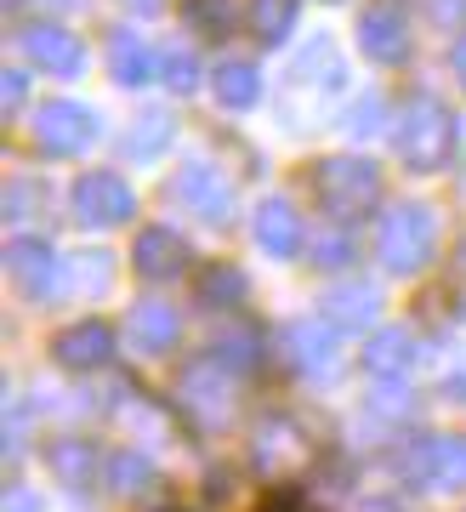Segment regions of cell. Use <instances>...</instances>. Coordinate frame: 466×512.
<instances>
[{
  "instance_id": "cell-32",
  "label": "cell",
  "mask_w": 466,
  "mask_h": 512,
  "mask_svg": "<svg viewBox=\"0 0 466 512\" xmlns=\"http://www.w3.org/2000/svg\"><path fill=\"white\" fill-rule=\"evenodd\" d=\"M449 69H455V80H461V92H466V35L455 40V52H449Z\"/></svg>"
},
{
  "instance_id": "cell-6",
  "label": "cell",
  "mask_w": 466,
  "mask_h": 512,
  "mask_svg": "<svg viewBox=\"0 0 466 512\" xmlns=\"http://www.w3.org/2000/svg\"><path fill=\"white\" fill-rule=\"evenodd\" d=\"M131 211H137V194L114 171H91V177L74 183V217L86 222V228H120Z\"/></svg>"
},
{
  "instance_id": "cell-31",
  "label": "cell",
  "mask_w": 466,
  "mask_h": 512,
  "mask_svg": "<svg viewBox=\"0 0 466 512\" xmlns=\"http://www.w3.org/2000/svg\"><path fill=\"white\" fill-rule=\"evenodd\" d=\"M6 512H40V495L35 490H12L6 495Z\"/></svg>"
},
{
  "instance_id": "cell-1",
  "label": "cell",
  "mask_w": 466,
  "mask_h": 512,
  "mask_svg": "<svg viewBox=\"0 0 466 512\" xmlns=\"http://www.w3.org/2000/svg\"><path fill=\"white\" fill-rule=\"evenodd\" d=\"M393 143L410 171H444L449 154H455V114L444 103H432V97H415L410 109L398 114Z\"/></svg>"
},
{
  "instance_id": "cell-15",
  "label": "cell",
  "mask_w": 466,
  "mask_h": 512,
  "mask_svg": "<svg viewBox=\"0 0 466 512\" xmlns=\"http://www.w3.org/2000/svg\"><path fill=\"white\" fill-rule=\"evenodd\" d=\"M131 256H137V274L143 279H177L188 268V239H177L171 228H143Z\"/></svg>"
},
{
  "instance_id": "cell-25",
  "label": "cell",
  "mask_w": 466,
  "mask_h": 512,
  "mask_svg": "<svg viewBox=\"0 0 466 512\" xmlns=\"http://www.w3.org/2000/svg\"><path fill=\"white\" fill-rule=\"evenodd\" d=\"M381 120H387V109H381V97L370 92V97H359V109L347 114V137H376L381 131Z\"/></svg>"
},
{
  "instance_id": "cell-23",
  "label": "cell",
  "mask_w": 466,
  "mask_h": 512,
  "mask_svg": "<svg viewBox=\"0 0 466 512\" xmlns=\"http://www.w3.org/2000/svg\"><path fill=\"white\" fill-rule=\"evenodd\" d=\"M108 274H114L108 251H80V256H69V279L80 285V291H103Z\"/></svg>"
},
{
  "instance_id": "cell-11",
  "label": "cell",
  "mask_w": 466,
  "mask_h": 512,
  "mask_svg": "<svg viewBox=\"0 0 466 512\" xmlns=\"http://www.w3.org/2000/svg\"><path fill=\"white\" fill-rule=\"evenodd\" d=\"M410 478L427 490H461L466 484V439H427L410 461Z\"/></svg>"
},
{
  "instance_id": "cell-27",
  "label": "cell",
  "mask_w": 466,
  "mask_h": 512,
  "mask_svg": "<svg viewBox=\"0 0 466 512\" xmlns=\"http://www.w3.org/2000/svg\"><path fill=\"white\" fill-rule=\"evenodd\" d=\"M353 251H359V245H353L347 234H324L319 245H313V262H319V268H347Z\"/></svg>"
},
{
  "instance_id": "cell-10",
  "label": "cell",
  "mask_w": 466,
  "mask_h": 512,
  "mask_svg": "<svg viewBox=\"0 0 466 512\" xmlns=\"http://www.w3.org/2000/svg\"><path fill=\"white\" fill-rule=\"evenodd\" d=\"M182 404H188L205 427H222V421L233 416V376L216 370V365H194L182 376Z\"/></svg>"
},
{
  "instance_id": "cell-4",
  "label": "cell",
  "mask_w": 466,
  "mask_h": 512,
  "mask_svg": "<svg viewBox=\"0 0 466 512\" xmlns=\"http://www.w3.org/2000/svg\"><path fill=\"white\" fill-rule=\"evenodd\" d=\"M35 143L46 154H86L97 143V114L86 103H74V97H57L35 114Z\"/></svg>"
},
{
  "instance_id": "cell-30",
  "label": "cell",
  "mask_w": 466,
  "mask_h": 512,
  "mask_svg": "<svg viewBox=\"0 0 466 512\" xmlns=\"http://www.w3.org/2000/svg\"><path fill=\"white\" fill-rule=\"evenodd\" d=\"M0 97H6V109H18L23 97H29V74H23V69H6V80H0Z\"/></svg>"
},
{
  "instance_id": "cell-12",
  "label": "cell",
  "mask_w": 466,
  "mask_h": 512,
  "mask_svg": "<svg viewBox=\"0 0 466 512\" xmlns=\"http://www.w3.org/2000/svg\"><path fill=\"white\" fill-rule=\"evenodd\" d=\"M359 46L376 63H404V52H410V23H404V12L398 6H370L359 18Z\"/></svg>"
},
{
  "instance_id": "cell-2",
  "label": "cell",
  "mask_w": 466,
  "mask_h": 512,
  "mask_svg": "<svg viewBox=\"0 0 466 512\" xmlns=\"http://www.w3.org/2000/svg\"><path fill=\"white\" fill-rule=\"evenodd\" d=\"M432 239H438V217H432V205L421 200H398L376 228V256L387 274H415V268H427L432 256Z\"/></svg>"
},
{
  "instance_id": "cell-16",
  "label": "cell",
  "mask_w": 466,
  "mask_h": 512,
  "mask_svg": "<svg viewBox=\"0 0 466 512\" xmlns=\"http://www.w3.org/2000/svg\"><path fill=\"white\" fill-rule=\"evenodd\" d=\"M410 365H415V336H410V330H398V325L370 330V342H364V370H370V376L398 382Z\"/></svg>"
},
{
  "instance_id": "cell-34",
  "label": "cell",
  "mask_w": 466,
  "mask_h": 512,
  "mask_svg": "<svg viewBox=\"0 0 466 512\" xmlns=\"http://www.w3.org/2000/svg\"><path fill=\"white\" fill-rule=\"evenodd\" d=\"M160 512H171V507H160Z\"/></svg>"
},
{
  "instance_id": "cell-17",
  "label": "cell",
  "mask_w": 466,
  "mask_h": 512,
  "mask_svg": "<svg viewBox=\"0 0 466 512\" xmlns=\"http://www.w3.org/2000/svg\"><path fill=\"white\" fill-rule=\"evenodd\" d=\"M177 308L171 302H137L131 308V342H137V353H171L177 348Z\"/></svg>"
},
{
  "instance_id": "cell-33",
  "label": "cell",
  "mask_w": 466,
  "mask_h": 512,
  "mask_svg": "<svg viewBox=\"0 0 466 512\" xmlns=\"http://www.w3.org/2000/svg\"><path fill=\"white\" fill-rule=\"evenodd\" d=\"M40 6H80V0H40Z\"/></svg>"
},
{
  "instance_id": "cell-18",
  "label": "cell",
  "mask_w": 466,
  "mask_h": 512,
  "mask_svg": "<svg viewBox=\"0 0 466 512\" xmlns=\"http://www.w3.org/2000/svg\"><path fill=\"white\" fill-rule=\"evenodd\" d=\"M290 353L302 359L307 376H330L336 370V325H290Z\"/></svg>"
},
{
  "instance_id": "cell-14",
  "label": "cell",
  "mask_w": 466,
  "mask_h": 512,
  "mask_svg": "<svg viewBox=\"0 0 466 512\" xmlns=\"http://www.w3.org/2000/svg\"><path fill=\"white\" fill-rule=\"evenodd\" d=\"M256 245L268 256H296L302 251V217H296V205L290 200H262L256 205Z\"/></svg>"
},
{
  "instance_id": "cell-5",
  "label": "cell",
  "mask_w": 466,
  "mask_h": 512,
  "mask_svg": "<svg viewBox=\"0 0 466 512\" xmlns=\"http://www.w3.org/2000/svg\"><path fill=\"white\" fill-rule=\"evenodd\" d=\"M177 205H188V217L199 222H228L233 217V183L216 171L211 160H188L177 171V183H171Z\"/></svg>"
},
{
  "instance_id": "cell-21",
  "label": "cell",
  "mask_w": 466,
  "mask_h": 512,
  "mask_svg": "<svg viewBox=\"0 0 466 512\" xmlns=\"http://www.w3.org/2000/svg\"><path fill=\"white\" fill-rule=\"evenodd\" d=\"M171 137H177V120L165 109H148V114H137V126L126 131V154L131 160H154Z\"/></svg>"
},
{
  "instance_id": "cell-19",
  "label": "cell",
  "mask_w": 466,
  "mask_h": 512,
  "mask_svg": "<svg viewBox=\"0 0 466 512\" xmlns=\"http://www.w3.org/2000/svg\"><path fill=\"white\" fill-rule=\"evenodd\" d=\"M376 308H381V302H376L370 285H359V291H347V285H341V291L324 296V319H330L336 330H370Z\"/></svg>"
},
{
  "instance_id": "cell-13",
  "label": "cell",
  "mask_w": 466,
  "mask_h": 512,
  "mask_svg": "<svg viewBox=\"0 0 466 512\" xmlns=\"http://www.w3.org/2000/svg\"><path fill=\"white\" fill-rule=\"evenodd\" d=\"M160 69H165L160 52H154L143 35H131V29L108 35V74H114L120 86H148V80H154Z\"/></svg>"
},
{
  "instance_id": "cell-8",
  "label": "cell",
  "mask_w": 466,
  "mask_h": 512,
  "mask_svg": "<svg viewBox=\"0 0 466 512\" xmlns=\"http://www.w3.org/2000/svg\"><path fill=\"white\" fill-rule=\"evenodd\" d=\"M18 52L35 63V69L46 74H63V80H74V74L86 69V46L69 35V29H57V23H29L18 35Z\"/></svg>"
},
{
  "instance_id": "cell-7",
  "label": "cell",
  "mask_w": 466,
  "mask_h": 512,
  "mask_svg": "<svg viewBox=\"0 0 466 512\" xmlns=\"http://www.w3.org/2000/svg\"><path fill=\"white\" fill-rule=\"evenodd\" d=\"M6 268L23 285V296H35V302H46V296H57L69 285V262H57L52 239H12Z\"/></svg>"
},
{
  "instance_id": "cell-29",
  "label": "cell",
  "mask_w": 466,
  "mask_h": 512,
  "mask_svg": "<svg viewBox=\"0 0 466 512\" xmlns=\"http://www.w3.org/2000/svg\"><path fill=\"white\" fill-rule=\"evenodd\" d=\"M114 484H120V490H137V484H148V461H143V456H120V461H114Z\"/></svg>"
},
{
  "instance_id": "cell-9",
  "label": "cell",
  "mask_w": 466,
  "mask_h": 512,
  "mask_svg": "<svg viewBox=\"0 0 466 512\" xmlns=\"http://www.w3.org/2000/svg\"><path fill=\"white\" fill-rule=\"evenodd\" d=\"M52 359L63 370H74V376H86V370H97V365L114 359V330L97 325V319H80V325H69L52 342Z\"/></svg>"
},
{
  "instance_id": "cell-20",
  "label": "cell",
  "mask_w": 466,
  "mask_h": 512,
  "mask_svg": "<svg viewBox=\"0 0 466 512\" xmlns=\"http://www.w3.org/2000/svg\"><path fill=\"white\" fill-rule=\"evenodd\" d=\"M216 97H222L228 109H251L256 97H262V74H256V63L228 57V63L216 69Z\"/></svg>"
},
{
  "instance_id": "cell-26",
  "label": "cell",
  "mask_w": 466,
  "mask_h": 512,
  "mask_svg": "<svg viewBox=\"0 0 466 512\" xmlns=\"http://www.w3.org/2000/svg\"><path fill=\"white\" fill-rule=\"evenodd\" d=\"M165 80H171V92H194V86H199L194 52H165Z\"/></svg>"
},
{
  "instance_id": "cell-22",
  "label": "cell",
  "mask_w": 466,
  "mask_h": 512,
  "mask_svg": "<svg viewBox=\"0 0 466 512\" xmlns=\"http://www.w3.org/2000/svg\"><path fill=\"white\" fill-rule=\"evenodd\" d=\"M52 467L63 484H91L97 478V450L86 439H57L52 444Z\"/></svg>"
},
{
  "instance_id": "cell-3",
  "label": "cell",
  "mask_w": 466,
  "mask_h": 512,
  "mask_svg": "<svg viewBox=\"0 0 466 512\" xmlns=\"http://www.w3.org/2000/svg\"><path fill=\"white\" fill-rule=\"evenodd\" d=\"M319 200L336 217H364L381 200V165L364 154H330L319 165Z\"/></svg>"
},
{
  "instance_id": "cell-28",
  "label": "cell",
  "mask_w": 466,
  "mask_h": 512,
  "mask_svg": "<svg viewBox=\"0 0 466 512\" xmlns=\"http://www.w3.org/2000/svg\"><path fill=\"white\" fill-rule=\"evenodd\" d=\"M205 296H211V302H239V296H245V274H239V268H216Z\"/></svg>"
},
{
  "instance_id": "cell-24",
  "label": "cell",
  "mask_w": 466,
  "mask_h": 512,
  "mask_svg": "<svg viewBox=\"0 0 466 512\" xmlns=\"http://www.w3.org/2000/svg\"><path fill=\"white\" fill-rule=\"evenodd\" d=\"M296 23V0H256V35L262 40H285Z\"/></svg>"
}]
</instances>
